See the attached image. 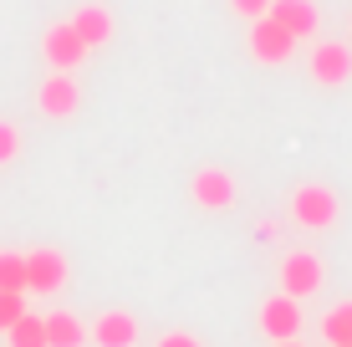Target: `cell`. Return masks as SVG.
<instances>
[{"label":"cell","mask_w":352,"mask_h":347,"mask_svg":"<svg viewBox=\"0 0 352 347\" xmlns=\"http://www.w3.org/2000/svg\"><path fill=\"white\" fill-rule=\"evenodd\" d=\"M342 205H337V194L327 184H301L296 194H291V220L301 225V230H332Z\"/></svg>","instance_id":"1"},{"label":"cell","mask_w":352,"mask_h":347,"mask_svg":"<svg viewBox=\"0 0 352 347\" xmlns=\"http://www.w3.org/2000/svg\"><path fill=\"white\" fill-rule=\"evenodd\" d=\"M307 71L311 82H322V87H342L352 77V46L347 41H317L307 56Z\"/></svg>","instance_id":"2"},{"label":"cell","mask_w":352,"mask_h":347,"mask_svg":"<svg viewBox=\"0 0 352 347\" xmlns=\"http://www.w3.org/2000/svg\"><path fill=\"white\" fill-rule=\"evenodd\" d=\"M62 286H67V256L62 250H52V245L26 250V291L52 296V291H62Z\"/></svg>","instance_id":"3"},{"label":"cell","mask_w":352,"mask_h":347,"mask_svg":"<svg viewBox=\"0 0 352 347\" xmlns=\"http://www.w3.org/2000/svg\"><path fill=\"white\" fill-rule=\"evenodd\" d=\"M41 56L52 62V71H77L82 56H87V41L72 31V21H56V26L41 36Z\"/></svg>","instance_id":"4"},{"label":"cell","mask_w":352,"mask_h":347,"mask_svg":"<svg viewBox=\"0 0 352 347\" xmlns=\"http://www.w3.org/2000/svg\"><path fill=\"white\" fill-rule=\"evenodd\" d=\"M291 52H296V36H286L271 16L250 21V56H256L261 67H281Z\"/></svg>","instance_id":"5"},{"label":"cell","mask_w":352,"mask_h":347,"mask_svg":"<svg viewBox=\"0 0 352 347\" xmlns=\"http://www.w3.org/2000/svg\"><path fill=\"white\" fill-rule=\"evenodd\" d=\"M322 281H327V271H322V260L311 256V250H291V256L281 260V291L296 296V302H301V296H311Z\"/></svg>","instance_id":"6"},{"label":"cell","mask_w":352,"mask_h":347,"mask_svg":"<svg viewBox=\"0 0 352 347\" xmlns=\"http://www.w3.org/2000/svg\"><path fill=\"white\" fill-rule=\"evenodd\" d=\"M77 102H82L77 77H72V71H46L41 92H36V107H41L46 117H72V113H77Z\"/></svg>","instance_id":"7"},{"label":"cell","mask_w":352,"mask_h":347,"mask_svg":"<svg viewBox=\"0 0 352 347\" xmlns=\"http://www.w3.org/2000/svg\"><path fill=\"white\" fill-rule=\"evenodd\" d=\"M189 194H194V205H199V210H230V205H235V174L199 169L189 179Z\"/></svg>","instance_id":"8"},{"label":"cell","mask_w":352,"mask_h":347,"mask_svg":"<svg viewBox=\"0 0 352 347\" xmlns=\"http://www.w3.org/2000/svg\"><path fill=\"white\" fill-rule=\"evenodd\" d=\"M265 16H271L286 36H296V41L317 36V26H322V16H317V5H311V0H271V10H265Z\"/></svg>","instance_id":"9"},{"label":"cell","mask_w":352,"mask_h":347,"mask_svg":"<svg viewBox=\"0 0 352 347\" xmlns=\"http://www.w3.org/2000/svg\"><path fill=\"white\" fill-rule=\"evenodd\" d=\"M261 332L271 342H286V337H296L301 332V306H296V296H271V302L261 306Z\"/></svg>","instance_id":"10"},{"label":"cell","mask_w":352,"mask_h":347,"mask_svg":"<svg viewBox=\"0 0 352 347\" xmlns=\"http://www.w3.org/2000/svg\"><path fill=\"white\" fill-rule=\"evenodd\" d=\"M92 342L97 347H133L138 342V322H133L128 312H102L92 327Z\"/></svg>","instance_id":"11"},{"label":"cell","mask_w":352,"mask_h":347,"mask_svg":"<svg viewBox=\"0 0 352 347\" xmlns=\"http://www.w3.org/2000/svg\"><path fill=\"white\" fill-rule=\"evenodd\" d=\"M72 31L87 41V52L92 46H102V41H113V10L107 5H82L77 16H72Z\"/></svg>","instance_id":"12"},{"label":"cell","mask_w":352,"mask_h":347,"mask_svg":"<svg viewBox=\"0 0 352 347\" xmlns=\"http://www.w3.org/2000/svg\"><path fill=\"white\" fill-rule=\"evenodd\" d=\"M41 322H46V347H82L87 342V327H82L72 312H52Z\"/></svg>","instance_id":"13"},{"label":"cell","mask_w":352,"mask_h":347,"mask_svg":"<svg viewBox=\"0 0 352 347\" xmlns=\"http://www.w3.org/2000/svg\"><path fill=\"white\" fill-rule=\"evenodd\" d=\"M0 291H26V256L0 250Z\"/></svg>","instance_id":"14"},{"label":"cell","mask_w":352,"mask_h":347,"mask_svg":"<svg viewBox=\"0 0 352 347\" xmlns=\"http://www.w3.org/2000/svg\"><path fill=\"white\" fill-rule=\"evenodd\" d=\"M6 337H10V347H46V322L26 312V317L16 322V327L6 332Z\"/></svg>","instance_id":"15"},{"label":"cell","mask_w":352,"mask_h":347,"mask_svg":"<svg viewBox=\"0 0 352 347\" xmlns=\"http://www.w3.org/2000/svg\"><path fill=\"white\" fill-rule=\"evenodd\" d=\"M322 332H327V342H332V347L352 342V302L332 306V312H327V322H322Z\"/></svg>","instance_id":"16"},{"label":"cell","mask_w":352,"mask_h":347,"mask_svg":"<svg viewBox=\"0 0 352 347\" xmlns=\"http://www.w3.org/2000/svg\"><path fill=\"white\" fill-rule=\"evenodd\" d=\"M26 317V291H0V332H10Z\"/></svg>","instance_id":"17"},{"label":"cell","mask_w":352,"mask_h":347,"mask_svg":"<svg viewBox=\"0 0 352 347\" xmlns=\"http://www.w3.org/2000/svg\"><path fill=\"white\" fill-rule=\"evenodd\" d=\"M21 153V128L16 123H0V164H10Z\"/></svg>","instance_id":"18"},{"label":"cell","mask_w":352,"mask_h":347,"mask_svg":"<svg viewBox=\"0 0 352 347\" xmlns=\"http://www.w3.org/2000/svg\"><path fill=\"white\" fill-rule=\"evenodd\" d=\"M230 5L240 10V16H250V21H261L265 10H271V0H230Z\"/></svg>","instance_id":"19"},{"label":"cell","mask_w":352,"mask_h":347,"mask_svg":"<svg viewBox=\"0 0 352 347\" xmlns=\"http://www.w3.org/2000/svg\"><path fill=\"white\" fill-rule=\"evenodd\" d=\"M159 347H199V337L194 332H168V337H159Z\"/></svg>","instance_id":"20"},{"label":"cell","mask_w":352,"mask_h":347,"mask_svg":"<svg viewBox=\"0 0 352 347\" xmlns=\"http://www.w3.org/2000/svg\"><path fill=\"white\" fill-rule=\"evenodd\" d=\"M276 347H301V342H296V337H286V342H276Z\"/></svg>","instance_id":"21"},{"label":"cell","mask_w":352,"mask_h":347,"mask_svg":"<svg viewBox=\"0 0 352 347\" xmlns=\"http://www.w3.org/2000/svg\"><path fill=\"white\" fill-rule=\"evenodd\" d=\"M347 31H352V16H347Z\"/></svg>","instance_id":"22"},{"label":"cell","mask_w":352,"mask_h":347,"mask_svg":"<svg viewBox=\"0 0 352 347\" xmlns=\"http://www.w3.org/2000/svg\"><path fill=\"white\" fill-rule=\"evenodd\" d=\"M342 347H352V342H342Z\"/></svg>","instance_id":"23"}]
</instances>
